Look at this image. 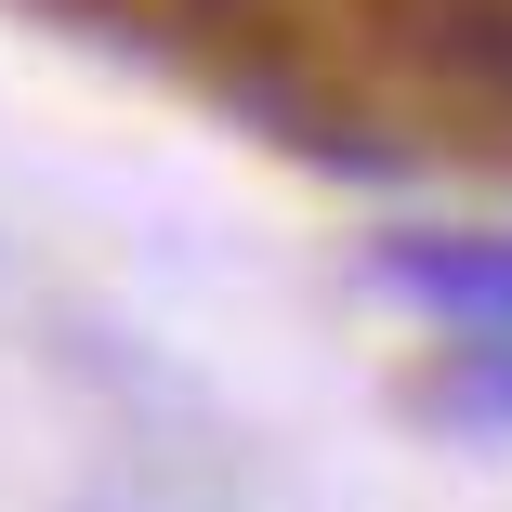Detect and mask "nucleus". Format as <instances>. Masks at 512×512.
Wrapping results in <instances>:
<instances>
[{
	"label": "nucleus",
	"instance_id": "obj_1",
	"mask_svg": "<svg viewBox=\"0 0 512 512\" xmlns=\"http://www.w3.org/2000/svg\"><path fill=\"white\" fill-rule=\"evenodd\" d=\"M368 276L421 302L447 342H512V224H381Z\"/></svg>",
	"mask_w": 512,
	"mask_h": 512
},
{
	"label": "nucleus",
	"instance_id": "obj_2",
	"mask_svg": "<svg viewBox=\"0 0 512 512\" xmlns=\"http://www.w3.org/2000/svg\"><path fill=\"white\" fill-rule=\"evenodd\" d=\"M421 394H434V421H460V434H512V342H447V368Z\"/></svg>",
	"mask_w": 512,
	"mask_h": 512
}]
</instances>
